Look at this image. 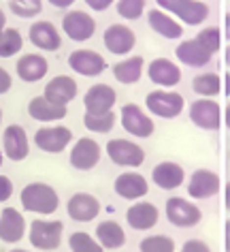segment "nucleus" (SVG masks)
<instances>
[{"instance_id":"f257e3e1","label":"nucleus","mask_w":230,"mask_h":252,"mask_svg":"<svg viewBox=\"0 0 230 252\" xmlns=\"http://www.w3.org/2000/svg\"><path fill=\"white\" fill-rule=\"evenodd\" d=\"M22 205L26 212L32 214H53L60 205V197L49 184H41V182H32V184L24 186L22 190Z\"/></svg>"},{"instance_id":"f03ea898","label":"nucleus","mask_w":230,"mask_h":252,"mask_svg":"<svg viewBox=\"0 0 230 252\" xmlns=\"http://www.w3.org/2000/svg\"><path fill=\"white\" fill-rule=\"evenodd\" d=\"M156 2L162 11H169L173 17L188 26H201L209 17V7L203 0H156Z\"/></svg>"},{"instance_id":"7ed1b4c3","label":"nucleus","mask_w":230,"mask_h":252,"mask_svg":"<svg viewBox=\"0 0 230 252\" xmlns=\"http://www.w3.org/2000/svg\"><path fill=\"white\" fill-rule=\"evenodd\" d=\"M64 224L60 220H32L30 224V244L39 250L51 252L62 244Z\"/></svg>"},{"instance_id":"20e7f679","label":"nucleus","mask_w":230,"mask_h":252,"mask_svg":"<svg viewBox=\"0 0 230 252\" xmlns=\"http://www.w3.org/2000/svg\"><path fill=\"white\" fill-rule=\"evenodd\" d=\"M145 105L152 113H156L158 118H166L173 120L183 111V96L179 92H171V90H153L147 94Z\"/></svg>"},{"instance_id":"39448f33","label":"nucleus","mask_w":230,"mask_h":252,"mask_svg":"<svg viewBox=\"0 0 230 252\" xmlns=\"http://www.w3.org/2000/svg\"><path fill=\"white\" fill-rule=\"evenodd\" d=\"M166 218L171 224L188 229V226H196L203 218L201 207L183 197H171L166 201Z\"/></svg>"},{"instance_id":"423d86ee","label":"nucleus","mask_w":230,"mask_h":252,"mask_svg":"<svg viewBox=\"0 0 230 252\" xmlns=\"http://www.w3.org/2000/svg\"><path fill=\"white\" fill-rule=\"evenodd\" d=\"M107 154L117 167H141L145 160V150L128 139H111L107 143Z\"/></svg>"},{"instance_id":"0eeeda50","label":"nucleus","mask_w":230,"mask_h":252,"mask_svg":"<svg viewBox=\"0 0 230 252\" xmlns=\"http://www.w3.org/2000/svg\"><path fill=\"white\" fill-rule=\"evenodd\" d=\"M62 28H64V34L71 41L83 43L94 36L96 32V22L94 17L85 11H68V13L62 17Z\"/></svg>"},{"instance_id":"6e6552de","label":"nucleus","mask_w":230,"mask_h":252,"mask_svg":"<svg viewBox=\"0 0 230 252\" xmlns=\"http://www.w3.org/2000/svg\"><path fill=\"white\" fill-rule=\"evenodd\" d=\"M122 126L126 133L139 137V139H147L153 135V120L134 103L122 107Z\"/></svg>"},{"instance_id":"1a4fd4ad","label":"nucleus","mask_w":230,"mask_h":252,"mask_svg":"<svg viewBox=\"0 0 230 252\" xmlns=\"http://www.w3.org/2000/svg\"><path fill=\"white\" fill-rule=\"evenodd\" d=\"M190 120L203 130H217L222 124V109L213 98H198L190 105Z\"/></svg>"},{"instance_id":"9d476101","label":"nucleus","mask_w":230,"mask_h":252,"mask_svg":"<svg viewBox=\"0 0 230 252\" xmlns=\"http://www.w3.org/2000/svg\"><path fill=\"white\" fill-rule=\"evenodd\" d=\"M73 139V130L66 126H43L34 133V143L36 148H41L43 152L49 154H58L64 148H68V143Z\"/></svg>"},{"instance_id":"9b49d317","label":"nucleus","mask_w":230,"mask_h":252,"mask_svg":"<svg viewBox=\"0 0 230 252\" xmlns=\"http://www.w3.org/2000/svg\"><path fill=\"white\" fill-rule=\"evenodd\" d=\"M68 66L79 75L96 77V75H101L104 68H107V60L98 52H92V49H75V52L68 56Z\"/></svg>"},{"instance_id":"f8f14e48","label":"nucleus","mask_w":230,"mask_h":252,"mask_svg":"<svg viewBox=\"0 0 230 252\" xmlns=\"http://www.w3.org/2000/svg\"><path fill=\"white\" fill-rule=\"evenodd\" d=\"M102 43L111 54L126 56V54L132 52V47L136 45V36H134L132 30L128 26H124V24H111V26L104 30Z\"/></svg>"},{"instance_id":"ddd939ff","label":"nucleus","mask_w":230,"mask_h":252,"mask_svg":"<svg viewBox=\"0 0 230 252\" xmlns=\"http://www.w3.org/2000/svg\"><path fill=\"white\" fill-rule=\"evenodd\" d=\"M220 192V175L209 169H196L190 175L188 194L192 199H209Z\"/></svg>"},{"instance_id":"4468645a","label":"nucleus","mask_w":230,"mask_h":252,"mask_svg":"<svg viewBox=\"0 0 230 252\" xmlns=\"http://www.w3.org/2000/svg\"><path fill=\"white\" fill-rule=\"evenodd\" d=\"M28 36H30V43L36 45L39 49H43V52H58L62 45L60 30L47 20L34 22L32 26H30Z\"/></svg>"},{"instance_id":"2eb2a0df","label":"nucleus","mask_w":230,"mask_h":252,"mask_svg":"<svg viewBox=\"0 0 230 252\" xmlns=\"http://www.w3.org/2000/svg\"><path fill=\"white\" fill-rule=\"evenodd\" d=\"M101 160V146L90 139V137H83L75 143V148L71 150V165L75 169H81V171H90L94 169Z\"/></svg>"},{"instance_id":"dca6fc26","label":"nucleus","mask_w":230,"mask_h":252,"mask_svg":"<svg viewBox=\"0 0 230 252\" xmlns=\"http://www.w3.org/2000/svg\"><path fill=\"white\" fill-rule=\"evenodd\" d=\"M26 235V218L15 207H4L0 214V239L7 244H17Z\"/></svg>"},{"instance_id":"f3484780","label":"nucleus","mask_w":230,"mask_h":252,"mask_svg":"<svg viewBox=\"0 0 230 252\" xmlns=\"http://www.w3.org/2000/svg\"><path fill=\"white\" fill-rule=\"evenodd\" d=\"M2 146H4V154H7L11 160L20 162L26 158L30 152V146H28V135H26V130H24V126L9 124L2 135Z\"/></svg>"},{"instance_id":"a211bd4d","label":"nucleus","mask_w":230,"mask_h":252,"mask_svg":"<svg viewBox=\"0 0 230 252\" xmlns=\"http://www.w3.org/2000/svg\"><path fill=\"white\" fill-rule=\"evenodd\" d=\"M147 75L153 84L162 86V88H173L181 81V68L169 58L152 60L149 62V68H147Z\"/></svg>"},{"instance_id":"6ab92c4d","label":"nucleus","mask_w":230,"mask_h":252,"mask_svg":"<svg viewBox=\"0 0 230 252\" xmlns=\"http://www.w3.org/2000/svg\"><path fill=\"white\" fill-rule=\"evenodd\" d=\"M66 210H68V216L77 220V222H90V220H94L101 214V203H98L94 194L77 192L71 197Z\"/></svg>"},{"instance_id":"aec40b11","label":"nucleus","mask_w":230,"mask_h":252,"mask_svg":"<svg viewBox=\"0 0 230 252\" xmlns=\"http://www.w3.org/2000/svg\"><path fill=\"white\" fill-rule=\"evenodd\" d=\"M160 212L153 203H147V201H139V203L130 205L126 212V220L128 224L136 231H149L158 224Z\"/></svg>"},{"instance_id":"412c9836","label":"nucleus","mask_w":230,"mask_h":252,"mask_svg":"<svg viewBox=\"0 0 230 252\" xmlns=\"http://www.w3.org/2000/svg\"><path fill=\"white\" fill-rule=\"evenodd\" d=\"M117 100V94L111 86L107 84H96L92 86L83 96V105L85 111L90 113H102V111H111Z\"/></svg>"},{"instance_id":"4be33fe9","label":"nucleus","mask_w":230,"mask_h":252,"mask_svg":"<svg viewBox=\"0 0 230 252\" xmlns=\"http://www.w3.org/2000/svg\"><path fill=\"white\" fill-rule=\"evenodd\" d=\"M152 180L156 182V186L162 188V190H175V188H179L183 184L185 171H183L181 165H177V162L164 160V162H160V165L153 167Z\"/></svg>"},{"instance_id":"5701e85b","label":"nucleus","mask_w":230,"mask_h":252,"mask_svg":"<svg viewBox=\"0 0 230 252\" xmlns=\"http://www.w3.org/2000/svg\"><path fill=\"white\" fill-rule=\"evenodd\" d=\"M175 54H177L179 62H183V64H188V66H194V68L207 66L211 62V58H213V54H211L196 36L190 41H183L181 45H177Z\"/></svg>"},{"instance_id":"b1692460","label":"nucleus","mask_w":230,"mask_h":252,"mask_svg":"<svg viewBox=\"0 0 230 252\" xmlns=\"http://www.w3.org/2000/svg\"><path fill=\"white\" fill-rule=\"evenodd\" d=\"M149 28L158 32L164 39H181L183 36V26L179 24L171 13H164L162 9H152L147 13Z\"/></svg>"},{"instance_id":"393cba45","label":"nucleus","mask_w":230,"mask_h":252,"mask_svg":"<svg viewBox=\"0 0 230 252\" xmlns=\"http://www.w3.org/2000/svg\"><path fill=\"white\" fill-rule=\"evenodd\" d=\"M30 118L39 120V122H58L66 116V105H58L53 100H49L45 94L43 96H34L28 105Z\"/></svg>"},{"instance_id":"a878e982","label":"nucleus","mask_w":230,"mask_h":252,"mask_svg":"<svg viewBox=\"0 0 230 252\" xmlns=\"http://www.w3.org/2000/svg\"><path fill=\"white\" fill-rule=\"evenodd\" d=\"M147 190H149V184L141 173L126 171V173L117 175V180H115V192L124 199H130V201L141 199L147 194Z\"/></svg>"},{"instance_id":"bb28decb","label":"nucleus","mask_w":230,"mask_h":252,"mask_svg":"<svg viewBox=\"0 0 230 252\" xmlns=\"http://www.w3.org/2000/svg\"><path fill=\"white\" fill-rule=\"evenodd\" d=\"M15 71H17V75H20V79L28 81V84H34V81H39L47 75L49 64L41 54H26L17 60Z\"/></svg>"},{"instance_id":"cd10ccee","label":"nucleus","mask_w":230,"mask_h":252,"mask_svg":"<svg viewBox=\"0 0 230 252\" xmlns=\"http://www.w3.org/2000/svg\"><path fill=\"white\" fill-rule=\"evenodd\" d=\"M45 96L58 105H68L77 96V81L68 75H58L45 86Z\"/></svg>"},{"instance_id":"c85d7f7f","label":"nucleus","mask_w":230,"mask_h":252,"mask_svg":"<svg viewBox=\"0 0 230 252\" xmlns=\"http://www.w3.org/2000/svg\"><path fill=\"white\" fill-rule=\"evenodd\" d=\"M143 66H145V60L141 56H132V58H126L122 62H117L113 66V75L120 84H136L143 75Z\"/></svg>"},{"instance_id":"c756f323","label":"nucleus","mask_w":230,"mask_h":252,"mask_svg":"<svg viewBox=\"0 0 230 252\" xmlns=\"http://www.w3.org/2000/svg\"><path fill=\"white\" fill-rule=\"evenodd\" d=\"M96 237L102 248H109V250L122 248L124 242H126V233H124L122 224H117L115 220H104V222L98 224Z\"/></svg>"},{"instance_id":"7c9ffc66","label":"nucleus","mask_w":230,"mask_h":252,"mask_svg":"<svg viewBox=\"0 0 230 252\" xmlns=\"http://www.w3.org/2000/svg\"><path fill=\"white\" fill-rule=\"evenodd\" d=\"M192 88L201 96H215L222 90V79L217 73H201L192 81Z\"/></svg>"},{"instance_id":"2f4dec72","label":"nucleus","mask_w":230,"mask_h":252,"mask_svg":"<svg viewBox=\"0 0 230 252\" xmlns=\"http://www.w3.org/2000/svg\"><path fill=\"white\" fill-rule=\"evenodd\" d=\"M24 47V39L15 28H4L0 32V58H11L20 54Z\"/></svg>"},{"instance_id":"473e14b6","label":"nucleus","mask_w":230,"mask_h":252,"mask_svg":"<svg viewBox=\"0 0 230 252\" xmlns=\"http://www.w3.org/2000/svg\"><path fill=\"white\" fill-rule=\"evenodd\" d=\"M85 128L92 133H109L115 124V113L113 111H102V113H85L83 118Z\"/></svg>"},{"instance_id":"72a5a7b5","label":"nucleus","mask_w":230,"mask_h":252,"mask_svg":"<svg viewBox=\"0 0 230 252\" xmlns=\"http://www.w3.org/2000/svg\"><path fill=\"white\" fill-rule=\"evenodd\" d=\"M9 9L22 20H30L43 11V0H9Z\"/></svg>"},{"instance_id":"f704fd0d","label":"nucleus","mask_w":230,"mask_h":252,"mask_svg":"<svg viewBox=\"0 0 230 252\" xmlns=\"http://www.w3.org/2000/svg\"><path fill=\"white\" fill-rule=\"evenodd\" d=\"M141 252H175V242L169 235H149L141 242Z\"/></svg>"},{"instance_id":"c9c22d12","label":"nucleus","mask_w":230,"mask_h":252,"mask_svg":"<svg viewBox=\"0 0 230 252\" xmlns=\"http://www.w3.org/2000/svg\"><path fill=\"white\" fill-rule=\"evenodd\" d=\"M68 246H71L73 252H104L102 246L96 242V239H92L88 233H73L71 239H68Z\"/></svg>"},{"instance_id":"e433bc0d","label":"nucleus","mask_w":230,"mask_h":252,"mask_svg":"<svg viewBox=\"0 0 230 252\" xmlns=\"http://www.w3.org/2000/svg\"><path fill=\"white\" fill-rule=\"evenodd\" d=\"M145 11V0H117V13L124 20H139Z\"/></svg>"},{"instance_id":"4c0bfd02","label":"nucleus","mask_w":230,"mask_h":252,"mask_svg":"<svg viewBox=\"0 0 230 252\" xmlns=\"http://www.w3.org/2000/svg\"><path fill=\"white\" fill-rule=\"evenodd\" d=\"M196 39L201 41L211 54H217V49H220V41H222V34H220V30H217L215 26H211V28H203L201 32L196 34Z\"/></svg>"},{"instance_id":"58836bf2","label":"nucleus","mask_w":230,"mask_h":252,"mask_svg":"<svg viewBox=\"0 0 230 252\" xmlns=\"http://www.w3.org/2000/svg\"><path fill=\"white\" fill-rule=\"evenodd\" d=\"M181 252H211V248L203 239H188V242L183 244Z\"/></svg>"},{"instance_id":"ea45409f","label":"nucleus","mask_w":230,"mask_h":252,"mask_svg":"<svg viewBox=\"0 0 230 252\" xmlns=\"http://www.w3.org/2000/svg\"><path fill=\"white\" fill-rule=\"evenodd\" d=\"M11 194H13V182H11L7 175H0V203L7 201Z\"/></svg>"},{"instance_id":"a19ab883","label":"nucleus","mask_w":230,"mask_h":252,"mask_svg":"<svg viewBox=\"0 0 230 252\" xmlns=\"http://www.w3.org/2000/svg\"><path fill=\"white\" fill-rule=\"evenodd\" d=\"M115 0H85V4L92 9V11H107Z\"/></svg>"},{"instance_id":"79ce46f5","label":"nucleus","mask_w":230,"mask_h":252,"mask_svg":"<svg viewBox=\"0 0 230 252\" xmlns=\"http://www.w3.org/2000/svg\"><path fill=\"white\" fill-rule=\"evenodd\" d=\"M11 84H13V79H11V75L4 71L2 66H0V94H7L11 90Z\"/></svg>"},{"instance_id":"37998d69","label":"nucleus","mask_w":230,"mask_h":252,"mask_svg":"<svg viewBox=\"0 0 230 252\" xmlns=\"http://www.w3.org/2000/svg\"><path fill=\"white\" fill-rule=\"evenodd\" d=\"M51 7H55V9H68V7H73L77 0H47Z\"/></svg>"},{"instance_id":"c03bdc74","label":"nucleus","mask_w":230,"mask_h":252,"mask_svg":"<svg viewBox=\"0 0 230 252\" xmlns=\"http://www.w3.org/2000/svg\"><path fill=\"white\" fill-rule=\"evenodd\" d=\"M224 203H226V210L230 212V182L226 184V190H224Z\"/></svg>"},{"instance_id":"a18cd8bd","label":"nucleus","mask_w":230,"mask_h":252,"mask_svg":"<svg viewBox=\"0 0 230 252\" xmlns=\"http://www.w3.org/2000/svg\"><path fill=\"white\" fill-rule=\"evenodd\" d=\"M4 28H7V15H4V11L0 9V32H2Z\"/></svg>"},{"instance_id":"49530a36","label":"nucleus","mask_w":230,"mask_h":252,"mask_svg":"<svg viewBox=\"0 0 230 252\" xmlns=\"http://www.w3.org/2000/svg\"><path fill=\"white\" fill-rule=\"evenodd\" d=\"M226 250L230 252V218L226 220Z\"/></svg>"},{"instance_id":"de8ad7c7","label":"nucleus","mask_w":230,"mask_h":252,"mask_svg":"<svg viewBox=\"0 0 230 252\" xmlns=\"http://www.w3.org/2000/svg\"><path fill=\"white\" fill-rule=\"evenodd\" d=\"M224 34H226V39L230 41V13L226 15V26H224Z\"/></svg>"},{"instance_id":"09e8293b","label":"nucleus","mask_w":230,"mask_h":252,"mask_svg":"<svg viewBox=\"0 0 230 252\" xmlns=\"http://www.w3.org/2000/svg\"><path fill=\"white\" fill-rule=\"evenodd\" d=\"M224 120H226V126L230 128V103L226 105V111H224Z\"/></svg>"},{"instance_id":"8fccbe9b","label":"nucleus","mask_w":230,"mask_h":252,"mask_svg":"<svg viewBox=\"0 0 230 252\" xmlns=\"http://www.w3.org/2000/svg\"><path fill=\"white\" fill-rule=\"evenodd\" d=\"M224 79H226V94L230 96V73H228V75H226V77H224Z\"/></svg>"},{"instance_id":"3c124183","label":"nucleus","mask_w":230,"mask_h":252,"mask_svg":"<svg viewBox=\"0 0 230 252\" xmlns=\"http://www.w3.org/2000/svg\"><path fill=\"white\" fill-rule=\"evenodd\" d=\"M226 64L230 66V45L226 47Z\"/></svg>"},{"instance_id":"603ef678","label":"nucleus","mask_w":230,"mask_h":252,"mask_svg":"<svg viewBox=\"0 0 230 252\" xmlns=\"http://www.w3.org/2000/svg\"><path fill=\"white\" fill-rule=\"evenodd\" d=\"M9 252H28V250H9Z\"/></svg>"},{"instance_id":"864d4df0","label":"nucleus","mask_w":230,"mask_h":252,"mask_svg":"<svg viewBox=\"0 0 230 252\" xmlns=\"http://www.w3.org/2000/svg\"><path fill=\"white\" fill-rule=\"evenodd\" d=\"M0 167H2V152H0Z\"/></svg>"},{"instance_id":"5fc2aeb1","label":"nucleus","mask_w":230,"mask_h":252,"mask_svg":"<svg viewBox=\"0 0 230 252\" xmlns=\"http://www.w3.org/2000/svg\"><path fill=\"white\" fill-rule=\"evenodd\" d=\"M0 122H2V109H0Z\"/></svg>"}]
</instances>
